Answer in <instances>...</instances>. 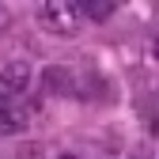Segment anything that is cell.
I'll list each match as a JSON object with an SVG mask.
<instances>
[{"label":"cell","instance_id":"5","mask_svg":"<svg viewBox=\"0 0 159 159\" xmlns=\"http://www.w3.org/2000/svg\"><path fill=\"white\" fill-rule=\"evenodd\" d=\"M4 23H8V15H4V8H0V30H4Z\"/></svg>","mask_w":159,"mask_h":159},{"label":"cell","instance_id":"4","mask_svg":"<svg viewBox=\"0 0 159 159\" xmlns=\"http://www.w3.org/2000/svg\"><path fill=\"white\" fill-rule=\"evenodd\" d=\"M76 15H87V19H110V15H114V4H110V0H80V4H76Z\"/></svg>","mask_w":159,"mask_h":159},{"label":"cell","instance_id":"2","mask_svg":"<svg viewBox=\"0 0 159 159\" xmlns=\"http://www.w3.org/2000/svg\"><path fill=\"white\" fill-rule=\"evenodd\" d=\"M30 87V68L27 61H8L4 68H0V95L11 98V95H23Z\"/></svg>","mask_w":159,"mask_h":159},{"label":"cell","instance_id":"6","mask_svg":"<svg viewBox=\"0 0 159 159\" xmlns=\"http://www.w3.org/2000/svg\"><path fill=\"white\" fill-rule=\"evenodd\" d=\"M61 159H76V155H61Z\"/></svg>","mask_w":159,"mask_h":159},{"label":"cell","instance_id":"3","mask_svg":"<svg viewBox=\"0 0 159 159\" xmlns=\"http://www.w3.org/2000/svg\"><path fill=\"white\" fill-rule=\"evenodd\" d=\"M42 84H46V91H53V95H72V91H80V76H76L68 65H49V68L42 72Z\"/></svg>","mask_w":159,"mask_h":159},{"label":"cell","instance_id":"1","mask_svg":"<svg viewBox=\"0 0 159 159\" xmlns=\"http://www.w3.org/2000/svg\"><path fill=\"white\" fill-rule=\"evenodd\" d=\"M38 23L53 34H76L80 30V15H76V4H65V0H53V4H42L38 8Z\"/></svg>","mask_w":159,"mask_h":159}]
</instances>
